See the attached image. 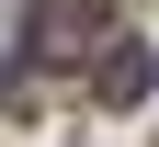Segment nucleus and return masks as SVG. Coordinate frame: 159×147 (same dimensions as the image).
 <instances>
[{
	"mask_svg": "<svg viewBox=\"0 0 159 147\" xmlns=\"http://www.w3.org/2000/svg\"><path fill=\"white\" fill-rule=\"evenodd\" d=\"M91 91H102L114 113H136V102L159 91V45H148V34H125V23H114V34H102V57H91Z\"/></svg>",
	"mask_w": 159,
	"mask_h": 147,
	"instance_id": "obj_1",
	"label": "nucleus"
},
{
	"mask_svg": "<svg viewBox=\"0 0 159 147\" xmlns=\"http://www.w3.org/2000/svg\"><path fill=\"white\" fill-rule=\"evenodd\" d=\"M102 11H80V0H57V11H46V23H34V57H46V68H68V57H102Z\"/></svg>",
	"mask_w": 159,
	"mask_h": 147,
	"instance_id": "obj_2",
	"label": "nucleus"
}]
</instances>
